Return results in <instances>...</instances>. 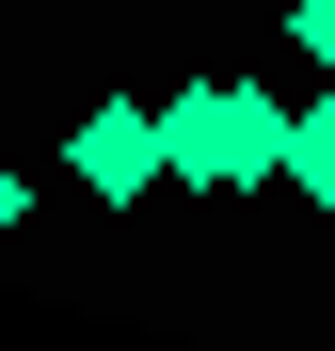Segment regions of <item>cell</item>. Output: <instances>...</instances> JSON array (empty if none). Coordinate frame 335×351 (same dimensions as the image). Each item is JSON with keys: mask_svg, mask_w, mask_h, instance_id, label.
<instances>
[{"mask_svg": "<svg viewBox=\"0 0 335 351\" xmlns=\"http://www.w3.org/2000/svg\"><path fill=\"white\" fill-rule=\"evenodd\" d=\"M160 160H176V192H256V176H288V96H256V80L160 96Z\"/></svg>", "mask_w": 335, "mask_h": 351, "instance_id": "cell-1", "label": "cell"}, {"mask_svg": "<svg viewBox=\"0 0 335 351\" xmlns=\"http://www.w3.org/2000/svg\"><path fill=\"white\" fill-rule=\"evenodd\" d=\"M64 176H80L96 208H144L160 176H176V160H160V112H144V96H112V112H80V128H64Z\"/></svg>", "mask_w": 335, "mask_h": 351, "instance_id": "cell-2", "label": "cell"}, {"mask_svg": "<svg viewBox=\"0 0 335 351\" xmlns=\"http://www.w3.org/2000/svg\"><path fill=\"white\" fill-rule=\"evenodd\" d=\"M288 192H303V208H335V96H303V112H288Z\"/></svg>", "mask_w": 335, "mask_h": 351, "instance_id": "cell-3", "label": "cell"}, {"mask_svg": "<svg viewBox=\"0 0 335 351\" xmlns=\"http://www.w3.org/2000/svg\"><path fill=\"white\" fill-rule=\"evenodd\" d=\"M288 32H303V64L335 80V0H303V16H288Z\"/></svg>", "mask_w": 335, "mask_h": 351, "instance_id": "cell-4", "label": "cell"}, {"mask_svg": "<svg viewBox=\"0 0 335 351\" xmlns=\"http://www.w3.org/2000/svg\"><path fill=\"white\" fill-rule=\"evenodd\" d=\"M16 223H32V176H16V160H0V240H16Z\"/></svg>", "mask_w": 335, "mask_h": 351, "instance_id": "cell-5", "label": "cell"}]
</instances>
